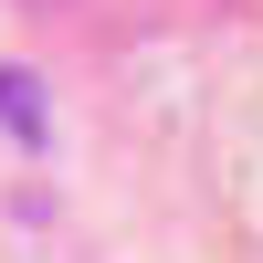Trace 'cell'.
Segmentation results:
<instances>
[{
    "label": "cell",
    "mask_w": 263,
    "mask_h": 263,
    "mask_svg": "<svg viewBox=\"0 0 263 263\" xmlns=\"http://www.w3.org/2000/svg\"><path fill=\"white\" fill-rule=\"evenodd\" d=\"M0 126H11L21 147H42V84H32V74H11V63H0Z\"/></svg>",
    "instance_id": "6da1fadb"
}]
</instances>
